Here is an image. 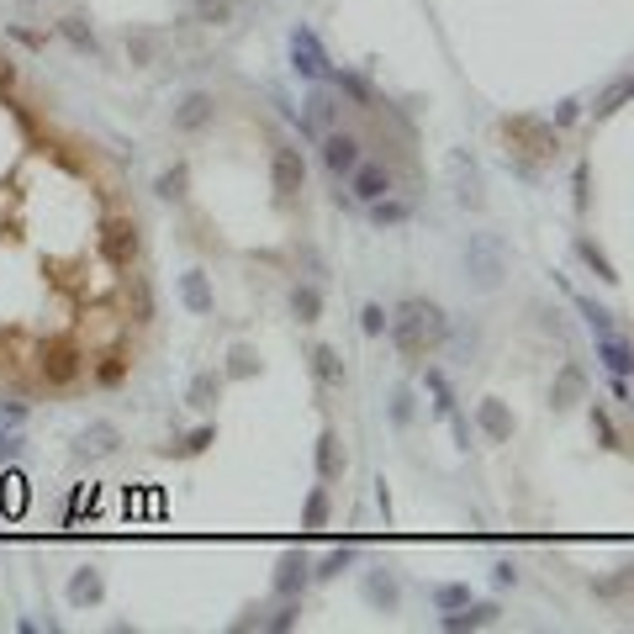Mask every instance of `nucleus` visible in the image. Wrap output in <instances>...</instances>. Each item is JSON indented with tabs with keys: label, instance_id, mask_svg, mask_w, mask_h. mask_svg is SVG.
<instances>
[{
	"label": "nucleus",
	"instance_id": "nucleus-1",
	"mask_svg": "<svg viewBox=\"0 0 634 634\" xmlns=\"http://www.w3.org/2000/svg\"><path fill=\"white\" fill-rule=\"evenodd\" d=\"M386 339L407 365H423L434 349L450 344V312L428 296H402L397 312H386Z\"/></svg>",
	"mask_w": 634,
	"mask_h": 634
},
{
	"label": "nucleus",
	"instance_id": "nucleus-2",
	"mask_svg": "<svg viewBox=\"0 0 634 634\" xmlns=\"http://www.w3.org/2000/svg\"><path fill=\"white\" fill-rule=\"evenodd\" d=\"M497 138L508 143V154H524L534 164H550L561 154V127L550 117H534V111H518V117H502L497 122Z\"/></svg>",
	"mask_w": 634,
	"mask_h": 634
},
{
	"label": "nucleus",
	"instance_id": "nucleus-3",
	"mask_svg": "<svg viewBox=\"0 0 634 634\" xmlns=\"http://www.w3.org/2000/svg\"><path fill=\"white\" fill-rule=\"evenodd\" d=\"M85 365H90V354L74 339H43L37 344V381H43L48 391H69L85 376Z\"/></svg>",
	"mask_w": 634,
	"mask_h": 634
},
{
	"label": "nucleus",
	"instance_id": "nucleus-4",
	"mask_svg": "<svg viewBox=\"0 0 634 634\" xmlns=\"http://www.w3.org/2000/svg\"><path fill=\"white\" fill-rule=\"evenodd\" d=\"M460 259H465V281H471L476 291H497L502 275H508V254H502V244L492 233H471Z\"/></svg>",
	"mask_w": 634,
	"mask_h": 634
},
{
	"label": "nucleus",
	"instance_id": "nucleus-5",
	"mask_svg": "<svg viewBox=\"0 0 634 634\" xmlns=\"http://www.w3.org/2000/svg\"><path fill=\"white\" fill-rule=\"evenodd\" d=\"M286 59H291V74H302L307 85H323V80H328V69H333L328 48H323V37H317L307 22H296V27L286 32Z\"/></svg>",
	"mask_w": 634,
	"mask_h": 634
},
{
	"label": "nucleus",
	"instance_id": "nucleus-6",
	"mask_svg": "<svg viewBox=\"0 0 634 634\" xmlns=\"http://www.w3.org/2000/svg\"><path fill=\"white\" fill-rule=\"evenodd\" d=\"M96 244H101V259H106V265H117V270L138 265V254H143V228H138V217H106Z\"/></svg>",
	"mask_w": 634,
	"mask_h": 634
},
{
	"label": "nucleus",
	"instance_id": "nucleus-7",
	"mask_svg": "<svg viewBox=\"0 0 634 634\" xmlns=\"http://www.w3.org/2000/svg\"><path fill=\"white\" fill-rule=\"evenodd\" d=\"M444 170H450V191L465 212H481L487 207V180H481V164L465 154V148H450V159H444Z\"/></svg>",
	"mask_w": 634,
	"mask_h": 634
},
{
	"label": "nucleus",
	"instance_id": "nucleus-8",
	"mask_svg": "<svg viewBox=\"0 0 634 634\" xmlns=\"http://www.w3.org/2000/svg\"><path fill=\"white\" fill-rule=\"evenodd\" d=\"M270 191L281 201H296L307 191V159L296 143H275L270 148Z\"/></svg>",
	"mask_w": 634,
	"mask_h": 634
},
{
	"label": "nucleus",
	"instance_id": "nucleus-9",
	"mask_svg": "<svg viewBox=\"0 0 634 634\" xmlns=\"http://www.w3.org/2000/svg\"><path fill=\"white\" fill-rule=\"evenodd\" d=\"M122 450V428L111 423V418H90L80 434H74V465H96V460H111Z\"/></svg>",
	"mask_w": 634,
	"mask_h": 634
},
{
	"label": "nucleus",
	"instance_id": "nucleus-10",
	"mask_svg": "<svg viewBox=\"0 0 634 634\" xmlns=\"http://www.w3.org/2000/svg\"><path fill=\"white\" fill-rule=\"evenodd\" d=\"M212 122H217V96H212V90H185V96L170 106V127L185 133V138L207 133Z\"/></svg>",
	"mask_w": 634,
	"mask_h": 634
},
{
	"label": "nucleus",
	"instance_id": "nucleus-11",
	"mask_svg": "<svg viewBox=\"0 0 634 634\" xmlns=\"http://www.w3.org/2000/svg\"><path fill=\"white\" fill-rule=\"evenodd\" d=\"M296 127H302V138H323L328 127H339V96H333V85H312L307 96V111H296Z\"/></svg>",
	"mask_w": 634,
	"mask_h": 634
},
{
	"label": "nucleus",
	"instance_id": "nucleus-12",
	"mask_svg": "<svg viewBox=\"0 0 634 634\" xmlns=\"http://www.w3.org/2000/svg\"><path fill=\"white\" fill-rule=\"evenodd\" d=\"M360 598L376 608V613H397L402 603V582H397V571H391L386 561H376L370 571H360Z\"/></svg>",
	"mask_w": 634,
	"mask_h": 634
},
{
	"label": "nucleus",
	"instance_id": "nucleus-13",
	"mask_svg": "<svg viewBox=\"0 0 634 634\" xmlns=\"http://www.w3.org/2000/svg\"><path fill=\"white\" fill-rule=\"evenodd\" d=\"M365 154H360V138L354 133H339V127H328L323 133V170L333 175V180H349V170L360 164Z\"/></svg>",
	"mask_w": 634,
	"mask_h": 634
},
{
	"label": "nucleus",
	"instance_id": "nucleus-14",
	"mask_svg": "<svg viewBox=\"0 0 634 634\" xmlns=\"http://www.w3.org/2000/svg\"><path fill=\"white\" fill-rule=\"evenodd\" d=\"M307 582H312V555L307 550H286L281 566H275V582H270L275 598H302Z\"/></svg>",
	"mask_w": 634,
	"mask_h": 634
},
{
	"label": "nucleus",
	"instance_id": "nucleus-15",
	"mask_svg": "<svg viewBox=\"0 0 634 634\" xmlns=\"http://www.w3.org/2000/svg\"><path fill=\"white\" fill-rule=\"evenodd\" d=\"M502 619V608L497 603H460V608H450V613H439V629L444 634H465V629H492Z\"/></svg>",
	"mask_w": 634,
	"mask_h": 634
},
{
	"label": "nucleus",
	"instance_id": "nucleus-16",
	"mask_svg": "<svg viewBox=\"0 0 634 634\" xmlns=\"http://www.w3.org/2000/svg\"><path fill=\"white\" fill-rule=\"evenodd\" d=\"M307 365H312V376L323 391H344L349 386V365H344V354L333 349V344H312L307 349Z\"/></svg>",
	"mask_w": 634,
	"mask_h": 634
},
{
	"label": "nucleus",
	"instance_id": "nucleus-17",
	"mask_svg": "<svg viewBox=\"0 0 634 634\" xmlns=\"http://www.w3.org/2000/svg\"><path fill=\"white\" fill-rule=\"evenodd\" d=\"M312 465H317V481H339V476L349 471V455H344V439H339V428H323V434H317Z\"/></svg>",
	"mask_w": 634,
	"mask_h": 634
},
{
	"label": "nucleus",
	"instance_id": "nucleus-18",
	"mask_svg": "<svg viewBox=\"0 0 634 634\" xmlns=\"http://www.w3.org/2000/svg\"><path fill=\"white\" fill-rule=\"evenodd\" d=\"M53 32H59L64 43H69L74 53H80V59H101V53H106V48H101V37H96V27H90L80 11L59 16V22H53Z\"/></svg>",
	"mask_w": 634,
	"mask_h": 634
},
{
	"label": "nucleus",
	"instance_id": "nucleus-19",
	"mask_svg": "<svg viewBox=\"0 0 634 634\" xmlns=\"http://www.w3.org/2000/svg\"><path fill=\"white\" fill-rule=\"evenodd\" d=\"M349 191H354V201H381V196H391V170H386V164L360 159L349 170Z\"/></svg>",
	"mask_w": 634,
	"mask_h": 634
},
{
	"label": "nucleus",
	"instance_id": "nucleus-20",
	"mask_svg": "<svg viewBox=\"0 0 634 634\" xmlns=\"http://www.w3.org/2000/svg\"><path fill=\"white\" fill-rule=\"evenodd\" d=\"M550 402H555V407H576V402H587V370L576 365V360H566L561 370H555Z\"/></svg>",
	"mask_w": 634,
	"mask_h": 634
},
{
	"label": "nucleus",
	"instance_id": "nucleus-21",
	"mask_svg": "<svg viewBox=\"0 0 634 634\" xmlns=\"http://www.w3.org/2000/svg\"><path fill=\"white\" fill-rule=\"evenodd\" d=\"M476 428H481L492 444H508V439H513V413H508V402H497V397L476 402Z\"/></svg>",
	"mask_w": 634,
	"mask_h": 634
},
{
	"label": "nucleus",
	"instance_id": "nucleus-22",
	"mask_svg": "<svg viewBox=\"0 0 634 634\" xmlns=\"http://www.w3.org/2000/svg\"><path fill=\"white\" fill-rule=\"evenodd\" d=\"M328 85H333V96H349L360 111H376V90H370L365 74H354V69H328Z\"/></svg>",
	"mask_w": 634,
	"mask_h": 634
},
{
	"label": "nucleus",
	"instance_id": "nucleus-23",
	"mask_svg": "<svg viewBox=\"0 0 634 634\" xmlns=\"http://www.w3.org/2000/svg\"><path fill=\"white\" fill-rule=\"evenodd\" d=\"M64 598H69L74 608H96V603L106 598V576H101L96 566H80V571H74V576H69Z\"/></svg>",
	"mask_w": 634,
	"mask_h": 634
},
{
	"label": "nucleus",
	"instance_id": "nucleus-24",
	"mask_svg": "<svg viewBox=\"0 0 634 634\" xmlns=\"http://www.w3.org/2000/svg\"><path fill=\"white\" fill-rule=\"evenodd\" d=\"M180 302H185V312H191V317H207V312L217 307L207 270H185V275H180Z\"/></svg>",
	"mask_w": 634,
	"mask_h": 634
},
{
	"label": "nucleus",
	"instance_id": "nucleus-25",
	"mask_svg": "<svg viewBox=\"0 0 634 634\" xmlns=\"http://www.w3.org/2000/svg\"><path fill=\"white\" fill-rule=\"evenodd\" d=\"M127 59H133L138 69H154L164 59V32H154V27H127Z\"/></svg>",
	"mask_w": 634,
	"mask_h": 634
},
{
	"label": "nucleus",
	"instance_id": "nucleus-26",
	"mask_svg": "<svg viewBox=\"0 0 634 634\" xmlns=\"http://www.w3.org/2000/svg\"><path fill=\"white\" fill-rule=\"evenodd\" d=\"M555 286H561V291L571 296V307H576V312H582V317H587L592 339H598V333H613V328H619V323H613V312H608V307H598V302H592V296H587V291H576V286H566V275H555Z\"/></svg>",
	"mask_w": 634,
	"mask_h": 634
},
{
	"label": "nucleus",
	"instance_id": "nucleus-27",
	"mask_svg": "<svg viewBox=\"0 0 634 634\" xmlns=\"http://www.w3.org/2000/svg\"><path fill=\"white\" fill-rule=\"evenodd\" d=\"M598 360H603V370H608V376H629L634 349H629V339H624L619 328H613V333H598Z\"/></svg>",
	"mask_w": 634,
	"mask_h": 634
},
{
	"label": "nucleus",
	"instance_id": "nucleus-28",
	"mask_svg": "<svg viewBox=\"0 0 634 634\" xmlns=\"http://www.w3.org/2000/svg\"><path fill=\"white\" fill-rule=\"evenodd\" d=\"M423 391H428V397H434V418H450L455 407H460V397H455L450 376H444L439 365H428V360H423Z\"/></svg>",
	"mask_w": 634,
	"mask_h": 634
},
{
	"label": "nucleus",
	"instance_id": "nucleus-29",
	"mask_svg": "<svg viewBox=\"0 0 634 634\" xmlns=\"http://www.w3.org/2000/svg\"><path fill=\"white\" fill-rule=\"evenodd\" d=\"M222 386H228V376H222V370H196L191 386H185V402L207 413V407H217V402H222Z\"/></svg>",
	"mask_w": 634,
	"mask_h": 634
},
{
	"label": "nucleus",
	"instance_id": "nucleus-30",
	"mask_svg": "<svg viewBox=\"0 0 634 634\" xmlns=\"http://www.w3.org/2000/svg\"><path fill=\"white\" fill-rule=\"evenodd\" d=\"M127 370H133V360H127V344L117 339L101 360H96V386H106V391H117L122 381H127Z\"/></svg>",
	"mask_w": 634,
	"mask_h": 634
},
{
	"label": "nucleus",
	"instance_id": "nucleus-31",
	"mask_svg": "<svg viewBox=\"0 0 634 634\" xmlns=\"http://www.w3.org/2000/svg\"><path fill=\"white\" fill-rule=\"evenodd\" d=\"M286 302H291L296 323H317V317H323V286H317V281H296Z\"/></svg>",
	"mask_w": 634,
	"mask_h": 634
},
{
	"label": "nucleus",
	"instance_id": "nucleus-32",
	"mask_svg": "<svg viewBox=\"0 0 634 634\" xmlns=\"http://www.w3.org/2000/svg\"><path fill=\"white\" fill-rule=\"evenodd\" d=\"M365 212L376 228H402L407 217H413V201H397V196H381V201H365Z\"/></svg>",
	"mask_w": 634,
	"mask_h": 634
},
{
	"label": "nucleus",
	"instance_id": "nucleus-33",
	"mask_svg": "<svg viewBox=\"0 0 634 634\" xmlns=\"http://www.w3.org/2000/svg\"><path fill=\"white\" fill-rule=\"evenodd\" d=\"M587 423H592V434H598L603 450H624V434H619V423L608 418L603 402H587Z\"/></svg>",
	"mask_w": 634,
	"mask_h": 634
},
{
	"label": "nucleus",
	"instance_id": "nucleus-34",
	"mask_svg": "<svg viewBox=\"0 0 634 634\" xmlns=\"http://www.w3.org/2000/svg\"><path fill=\"white\" fill-rule=\"evenodd\" d=\"M354 561H360V550H354V545H339V550H328L323 561H312V576H317V582H333V576H344Z\"/></svg>",
	"mask_w": 634,
	"mask_h": 634
},
{
	"label": "nucleus",
	"instance_id": "nucleus-35",
	"mask_svg": "<svg viewBox=\"0 0 634 634\" xmlns=\"http://www.w3.org/2000/svg\"><path fill=\"white\" fill-rule=\"evenodd\" d=\"M238 11V0H191V16L201 27H228Z\"/></svg>",
	"mask_w": 634,
	"mask_h": 634
},
{
	"label": "nucleus",
	"instance_id": "nucleus-36",
	"mask_svg": "<svg viewBox=\"0 0 634 634\" xmlns=\"http://www.w3.org/2000/svg\"><path fill=\"white\" fill-rule=\"evenodd\" d=\"M185 185H191V170H185V164H170V170L154 175V196H159V201H180Z\"/></svg>",
	"mask_w": 634,
	"mask_h": 634
},
{
	"label": "nucleus",
	"instance_id": "nucleus-37",
	"mask_svg": "<svg viewBox=\"0 0 634 634\" xmlns=\"http://www.w3.org/2000/svg\"><path fill=\"white\" fill-rule=\"evenodd\" d=\"M212 444H217V428H212V423H201V428H191L185 439L170 444V455H185V460H191V455H207Z\"/></svg>",
	"mask_w": 634,
	"mask_h": 634
},
{
	"label": "nucleus",
	"instance_id": "nucleus-38",
	"mask_svg": "<svg viewBox=\"0 0 634 634\" xmlns=\"http://www.w3.org/2000/svg\"><path fill=\"white\" fill-rule=\"evenodd\" d=\"M296 624H302V598H281V608L259 619V629H270V634H286V629H296Z\"/></svg>",
	"mask_w": 634,
	"mask_h": 634
},
{
	"label": "nucleus",
	"instance_id": "nucleus-39",
	"mask_svg": "<svg viewBox=\"0 0 634 634\" xmlns=\"http://www.w3.org/2000/svg\"><path fill=\"white\" fill-rule=\"evenodd\" d=\"M328 513H333V502H328V481H323V487H312L307 502H302V524H307V529H323Z\"/></svg>",
	"mask_w": 634,
	"mask_h": 634
},
{
	"label": "nucleus",
	"instance_id": "nucleus-40",
	"mask_svg": "<svg viewBox=\"0 0 634 634\" xmlns=\"http://www.w3.org/2000/svg\"><path fill=\"white\" fill-rule=\"evenodd\" d=\"M386 413H391V423H397V428H407V423H413V413H418V402H413V386H391V397H386Z\"/></svg>",
	"mask_w": 634,
	"mask_h": 634
},
{
	"label": "nucleus",
	"instance_id": "nucleus-41",
	"mask_svg": "<svg viewBox=\"0 0 634 634\" xmlns=\"http://www.w3.org/2000/svg\"><path fill=\"white\" fill-rule=\"evenodd\" d=\"M576 254H582L587 265L598 270V281H619V270H613V259H608L598 244H592V238H576Z\"/></svg>",
	"mask_w": 634,
	"mask_h": 634
},
{
	"label": "nucleus",
	"instance_id": "nucleus-42",
	"mask_svg": "<svg viewBox=\"0 0 634 634\" xmlns=\"http://www.w3.org/2000/svg\"><path fill=\"white\" fill-rule=\"evenodd\" d=\"M629 101V74H619V80H608L603 90H598V117H613Z\"/></svg>",
	"mask_w": 634,
	"mask_h": 634
},
{
	"label": "nucleus",
	"instance_id": "nucleus-43",
	"mask_svg": "<svg viewBox=\"0 0 634 634\" xmlns=\"http://www.w3.org/2000/svg\"><path fill=\"white\" fill-rule=\"evenodd\" d=\"M428 598H434L439 613H450V608H460V603H471V587H465V582H439Z\"/></svg>",
	"mask_w": 634,
	"mask_h": 634
},
{
	"label": "nucleus",
	"instance_id": "nucleus-44",
	"mask_svg": "<svg viewBox=\"0 0 634 634\" xmlns=\"http://www.w3.org/2000/svg\"><path fill=\"white\" fill-rule=\"evenodd\" d=\"M629 592V566H619L613 576H592V598H624Z\"/></svg>",
	"mask_w": 634,
	"mask_h": 634
},
{
	"label": "nucleus",
	"instance_id": "nucleus-45",
	"mask_svg": "<svg viewBox=\"0 0 634 634\" xmlns=\"http://www.w3.org/2000/svg\"><path fill=\"white\" fill-rule=\"evenodd\" d=\"M502 164H508V175H518V180H539L545 175V164H534V159H524V154H502Z\"/></svg>",
	"mask_w": 634,
	"mask_h": 634
},
{
	"label": "nucleus",
	"instance_id": "nucleus-46",
	"mask_svg": "<svg viewBox=\"0 0 634 634\" xmlns=\"http://www.w3.org/2000/svg\"><path fill=\"white\" fill-rule=\"evenodd\" d=\"M360 328L370 333V339H381V333H386V307L381 302H365L360 307Z\"/></svg>",
	"mask_w": 634,
	"mask_h": 634
},
{
	"label": "nucleus",
	"instance_id": "nucleus-47",
	"mask_svg": "<svg viewBox=\"0 0 634 634\" xmlns=\"http://www.w3.org/2000/svg\"><path fill=\"white\" fill-rule=\"evenodd\" d=\"M133 307H138V323H154V286L133 281Z\"/></svg>",
	"mask_w": 634,
	"mask_h": 634
},
{
	"label": "nucleus",
	"instance_id": "nucleus-48",
	"mask_svg": "<svg viewBox=\"0 0 634 634\" xmlns=\"http://www.w3.org/2000/svg\"><path fill=\"white\" fill-rule=\"evenodd\" d=\"M450 339H455V349H460V360L471 365V354H476V344H481V328H460V333H455V323H450Z\"/></svg>",
	"mask_w": 634,
	"mask_h": 634
},
{
	"label": "nucleus",
	"instance_id": "nucleus-49",
	"mask_svg": "<svg viewBox=\"0 0 634 634\" xmlns=\"http://www.w3.org/2000/svg\"><path fill=\"white\" fill-rule=\"evenodd\" d=\"M228 376H233V381H249V376H254V354H249L244 344L233 349V365H228Z\"/></svg>",
	"mask_w": 634,
	"mask_h": 634
},
{
	"label": "nucleus",
	"instance_id": "nucleus-50",
	"mask_svg": "<svg viewBox=\"0 0 634 634\" xmlns=\"http://www.w3.org/2000/svg\"><path fill=\"white\" fill-rule=\"evenodd\" d=\"M0 423L22 428V423H27V402H22V397H11V402H6V397H0Z\"/></svg>",
	"mask_w": 634,
	"mask_h": 634
},
{
	"label": "nucleus",
	"instance_id": "nucleus-51",
	"mask_svg": "<svg viewBox=\"0 0 634 634\" xmlns=\"http://www.w3.org/2000/svg\"><path fill=\"white\" fill-rule=\"evenodd\" d=\"M550 122H555V127H576V122H582V101H561Z\"/></svg>",
	"mask_w": 634,
	"mask_h": 634
},
{
	"label": "nucleus",
	"instance_id": "nucleus-52",
	"mask_svg": "<svg viewBox=\"0 0 634 634\" xmlns=\"http://www.w3.org/2000/svg\"><path fill=\"white\" fill-rule=\"evenodd\" d=\"M444 423H450V434H455V444H460V450H471V423H465V413H460V407H455V413L444 418Z\"/></svg>",
	"mask_w": 634,
	"mask_h": 634
},
{
	"label": "nucleus",
	"instance_id": "nucleus-53",
	"mask_svg": "<svg viewBox=\"0 0 634 634\" xmlns=\"http://www.w3.org/2000/svg\"><path fill=\"white\" fill-rule=\"evenodd\" d=\"M492 582H497V587H518V561H508V555H502V561L492 566Z\"/></svg>",
	"mask_w": 634,
	"mask_h": 634
},
{
	"label": "nucleus",
	"instance_id": "nucleus-54",
	"mask_svg": "<svg viewBox=\"0 0 634 634\" xmlns=\"http://www.w3.org/2000/svg\"><path fill=\"white\" fill-rule=\"evenodd\" d=\"M302 265H307V275H312V281H317V275H328V265H323V254H317L312 244L302 249Z\"/></svg>",
	"mask_w": 634,
	"mask_h": 634
},
{
	"label": "nucleus",
	"instance_id": "nucleus-55",
	"mask_svg": "<svg viewBox=\"0 0 634 634\" xmlns=\"http://www.w3.org/2000/svg\"><path fill=\"white\" fill-rule=\"evenodd\" d=\"M376 508H381V518L391 524V487H386V476H376Z\"/></svg>",
	"mask_w": 634,
	"mask_h": 634
},
{
	"label": "nucleus",
	"instance_id": "nucleus-56",
	"mask_svg": "<svg viewBox=\"0 0 634 634\" xmlns=\"http://www.w3.org/2000/svg\"><path fill=\"white\" fill-rule=\"evenodd\" d=\"M6 37H16V43H22V48H43V37H37V32H27V27H6Z\"/></svg>",
	"mask_w": 634,
	"mask_h": 634
},
{
	"label": "nucleus",
	"instance_id": "nucleus-57",
	"mask_svg": "<svg viewBox=\"0 0 634 634\" xmlns=\"http://www.w3.org/2000/svg\"><path fill=\"white\" fill-rule=\"evenodd\" d=\"M539 328L555 333V339H566V323H561V312H539Z\"/></svg>",
	"mask_w": 634,
	"mask_h": 634
},
{
	"label": "nucleus",
	"instance_id": "nucleus-58",
	"mask_svg": "<svg viewBox=\"0 0 634 634\" xmlns=\"http://www.w3.org/2000/svg\"><path fill=\"white\" fill-rule=\"evenodd\" d=\"M587 201H592V196H587V164H576V207L587 212Z\"/></svg>",
	"mask_w": 634,
	"mask_h": 634
},
{
	"label": "nucleus",
	"instance_id": "nucleus-59",
	"mask_svg": "<svg viewBox=\"0 0 634 634\" xmlns=\"http://www.w3.org/2000/svg\"><path fill=\"white\" fill-rule=\"evenodd\" d=\"M613 402H629V376H613Z\"/></svg>",
	"mask_w": 634,
	"mask_h": 634
},
{
	"label": "nucleus",
	"instance_id": "nucleus-60",
	"mask_svg": "<svg viewBox=\"0 0 634 634\" xmlns=\"http://www.w3.org/2000/svg\"><path fill=\"white\" fill-rule=\"evenodd\" d=\"M27 6H43V0H27Z\"/></svg>",
	"mask_w": 634,
	"mask_h": 634
}]
</instances>
